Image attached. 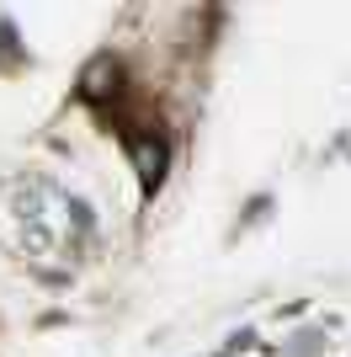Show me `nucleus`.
<instances>
[{
	"mask_svg": "<svg viewBox=\"0 0 351 357\" xmlns=\"http://www.w3.org/2000/svg\"><path fill=\"white\" fill-rule=\"evenodd\" d=\"M325 352V331H298L292 347H282V357H320Z\"/></svg>",
	"mask_w": 351,
	"mask_h": 357,
	"instance_id": "f257e3e1",
	"label": "nucleus"
}]
</instances>
